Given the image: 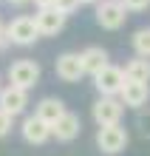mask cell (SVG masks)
Segmentation results:
<instances>
[{
    "label": "cell",
    "mask_w": 150,
    "mask_h": 156,
    "mask_svg": "<svg viewBox=\"0 0 150 156\" xmlns=\"http://www.w3.org/2000/svg\"><path fill=\"white\" fill-rule=\"evenodd\" d=\"M65 111H68V108H65L62 99H57V97H45V99H40V102H37V111H34V114L40 116V119H45L48 125H54Z\"/></svg>",
    "instance_id": "cell-14"
},
{
    "label": "cell",
    "mask_w": 150,
    "mask_h": 156,
    "mask_svg": "<svg viewBox=\"0 0 150 156\" xmlns=\"http://www.w3.org/2000/svg\"><path fill=\"white\" fill-rule=\"evenodd\" d=\"M54 71H57V77L62 82H79L82 77H85V66H82V54L77 51H65L57 57V62H54Z\"/></svg>",
    "instance_id": "cell-7"
},
{
    "label": "cell",
    "mask_w": 150,
    "mask_h": 156,
    "mask_svg": "<svg viewBox=\"0 0 150 156\" xmlns=\"http://www.w3.org/2000/svg\"><path fill=\"white\" fill-rule=\"evenodd\" d=\"M82 6V0H54V9H60L62 14H74Z\"/></svg>",
    "instance_id": "cell-19"
},
{
    "label": "cell",
    "mask_w": 150,
    "mask_h": 156,
    "mask_svg": "<svg viewBox=\"0 0 150 156\" xmlns=\"http://www.w3.org/2000/svg\"><path fill=\"white\" fill-rule=\"evenodd\" d=\"M99 0H82V6H96Z\"/></svg>",
    "instance_id": "cell-24"
},
{
    "label": "cell",
    "mask_w": 150,
    "mask_h": 156,
    "mask_svg": "<svg viewBox=\"0 0 150 156\" xmlns=\"http://www.w3.org/2000/svg\"><path fill=\"white\" fill-rule=\"evenodd\" d=\"M26 105H29V91L17 88V85H12V82H6L3 91H0V108L9 111L12 116H20L26 111Z\"/></svg>",
    "instance_id": "cell-10"
},
{
    "label": "cell",
    "mask_w": 150,
    "mask_h": 156,
    "mask_svg": "<svg viewBox=\"0 0 150 156\" xmlns=\"http://www.w3.org/2000/svg\"><path fill=\"white\" fill-rule=\"evenodd\" d=\"M96 26L99 29H105V31H119L122 26H125L127 20V6L122 3V0H99L96 3Z\"/></svg>",
    "instance_id": "cell-2"
},
{
    "label": "cell",
    "mask_w": 150,
    "mask_h": 156,
    "mask_svg": "<svg viewBox=\"0 0 150 156\" xmlns=\"http://www.w3.org/2000/svg\"><path fill=\"white\" fill-rule=\"evenodd\" d=\"M34 20H37V26H40V34H43V37H57V34L65 29L68 14H62L60 9L48 6V9H37V12H34Z\"/></svg>",
    "instance_id": "cell-8"
},
{
    "label": "cell",
    "mask_w": 150,
    "mask_h": 156,
    "mask_svg": "<svg viewBox=\"0 0 150 156\" xmlns=\"http://www.w3.org/2000/svg\"><path fill=\"white\" fill-rule=\"evenodd\" d=\"M0 91H3V80H0Z\"/></svg>",
    "instance_id": "cell-25"
},
{
    "label": "cell",
    "mask_w": 150,
    "mask_h": 156,
    "mask_svg": "<svg viewBox=\"0 0 150 156\" xmlns=\"http://www.w3.org/2000/svg\"><path fill=\"white\" fill-rule=\"evenodd\" d=\"M34 6L37 9H48V6H54V0H34Z\"/></svg>",
    "instance_id": "cell-22"
},
{
    "label": "cell",
    "mask_w": 150,
    "mask_h": 156,
    "mask_svg": "<svg viewBox=\"0 0 150 156\" xmlns=\"http://www.w3.org/2000/svg\"><path fill=\"white\" fill-rule=\"evenodd\" d=\"M40 77H43L40 62H34L29 57L14 60L12 66H9V71H6V80L12 82V85H17V88H26V91H31L37 82H40Z\"/></svg>",
    "instance_id": "cell-1"
},
{
    "label": "cell",
    "mask_w": 150,
    "mask_h": 156,
    "mask_svg": "<svg viewBox=\"0 0 150 156\" xmlns=\"http://www.w3.org/2000/svg\"><path fill=\"white\" fill-rule=\"evenodd\" d=\"M51 128H54V139L57 142H74L79 136V131H82V122H79V116L74 111H65Z\"/></svg>",
    "instance_id": "cell-12"
},
{
    "label": "cell",
    "mask_w": 150,
    "mask_h": 156,
    "mask_svg": "<svg viewBox=\"0 0 150 156\" xmlns=\"http://www.w3.org/2000/svg\"><path fill=\"white\" fill-rule=\"evenodd\" d=\"M119 99L125 102V108H133V111H139V108H147L150 102V82H133L127 80L125 88H122Z\"/></svg>",
    "instance_id": "cell-11"
},
{
    "label": "cell",
    "mask_w": 150,
    "mask_h": 156,
    "mask_svg": "<svg viewBox=\"0 0 150 156\" xmlns=\"http://www.w3.org/2000/svg\"><path fill=\"white\" fill-rule=\"evenodd\" d=\"M9 37H12V45H23L26 48V45H34L43 34H40V26H37V20L31 14H20L9 23Z\"/></svg>",
    "instance_id": "cell-5"
},
{
    "label": "cell",
    "mask_w": 150,
    "mask_h": 156,
    "mask_svg": "<svg viewBox=\"0 0 150 156\" xmlns=\"http://www.w3.org/2000/svg\"><path fill=\"white\" fill-rule=\"evenodd\" d=\"M6 45H12V37H9V26H3V29H0V51H3Z\"/></svg>",
    "instance_id": "cell-21"
},
{
    "label": "cell",
    "mask_w": 150,
    "mask_h": 156,
    "mask_svg": "<svg viewBox=\"0 0 150 156\" xmlns=\"http://www.w3.org/2000/svg\"><path fill=\"white\" fill-rule=\"evenodd\" d=\"M127 142H130V136H127L125 128H122V122L119 125H102L99 131H96V148L105 156L122 153V151L127 148Z\"/></svg>",
    "instance_id": "cell-3"
},
{
    "label": "cell",
    "mask_w": 150,
    "mask_h": 156,
    "mask_svg": "<svg viewBox=\"0 0 150 156\" xmlns=\"http://www.w3.org/2000/svg\"><path fill=\"white\" fill-rule=\"evenodd\" d=\"M125 82H127L125 68H119V66L110 62V66H105L96 77H93V88H96L99 97H119L122 88H125Z\"/></svg>",
    "instance_id": "cell-4"
},
{
    "label": "cell",
    "mask_w": 150,
    "mask_h": 156,
    "mask_svg": "<svg viewBox=\"0 0 150 156\" xmlns=\"http://www.w3.org/2000/svg\"><path fill=\"white\" fill-rule=\"evenodd\" d=\"M125 77L133 82H150V57H136L125 62Z\"/></svg>",
    "instance_id": "cell-15"
},
{
    "label": "cell",
    "mask_w": 150,
    "mask_h": 156,
    "mask_svg": "<svg viewBox=\"0 0 150 156\" xmlns=\"http://www.w3.org/2000/svg\"><path fill=\"white\" fill-rule=\"evenodd\" d=\"M20 133H23V139L29 142V145H45L54 136V128L45 122V119H40V116H26L23 119V125H20Z\"/></svg>",
    "instance_id": "cell-9"
},
{
    "label": "cell",
    "mask_w": 150,
    "mask_h": 156,
    "mask_svg": "<svg viewBox=\"0 0 150 156\" xmlns=\"http://www.w3.org/2000/svg\"><path fill=\"white\" fill-rule=\"evenodd\" d=\"M0 29H3V20H0Z\"/></svg>",
    "instance_id": "cell-26"
},
{
    "label": "cell",
    "mask_w": 150,
    "mask_h": 156,
    "mask_svg": "<svg viewBox=\"0 0 150 156\" xmlns=\"http://www.w3.org/2000/svg\"><path fill=\"white\" fill-rule=\"evenodd\" d=\"M122 114H125V102L119 97H99L91 108V116L99 128L102 125H119L122 122Z\"/></svg>",
    "instance_id": "cell-6"
},
{
    "label": "cell",
    "mask_w": 150,
    "mask_h": 156,
    "mask_svg": "<svg viewBox=\"0 0 150 156\" xmlns=\"http://www.w3.org/2000/svg\"><path fill=\"white\" fill-rule=\"evenodd\" d=\"M130 45H133V51L139 54V57H150V26L136 29L133 37H130Z\"/></svg>",
    "instance_id": "cell-16"
},
{
    "label": "cell",
    "mask_w": 150,
    "mask_h": 156,
    "mask_svg": "<svg viewBox=\"0 0 150 156\" xmlns=\"http://www.w3.org/2000/svg\"><path fill=\"white\" fill-rule=\"evenodd\" d=\"M12 128H14V116L9 114V111H3V108H0V139L12 133Z\"/></svg>",
    "instance_id": "cell-18"
},
{
    "label": "cell",
    "mask_w": 150,
    "mask_h": 156,
    "mask_svg": "<svg viewBox=\"0 0 150 156\" xmlns=\"http://www.w3.org/2000/svg\"><path fill=\"white\" fill-rule=\"evenodd\" d=\"M9 3H12V6H17V9H20V6H26V3H34V0H9Z\"/></svg>",
    "instance_id": "cell-23"
},
{
    "label": "cell",
    "mask_w": 150,
    "mask_h": 156,
    "mask_svg": "<svg viewBox=\"0 0 150 156\" xmlns=\"http://www.w3.org/2000/svg\"><path fill=\"white\" fill-rule=\"evenodd\" d=\"M127 6V12H147L150 9V0H122Z\"/></svg>",
    "instance_id": "cell-20"
},
{
    "label": "cell",
    "mask_w": 150,
    "mask_h": 156,
    "mask_svg": "<svg viewBox=\"0 0 150 156\" xmlns=\"http://www.w3.org/2000/svg\"><path fill=\"white\" fill-rule=\"evenodd\" d=\"M136 128H139V136L150 139V105L136 111Z\"/></svg>",
    "instance_id": "cell-17"
},
{
    "label": "cell",
    "mask_w": 150,
    "mask_h": 156,
    "mask_svg": "<svg viewBox=\"0 0 150 156\" xmlns=\"http://www.w3.org/2000/svg\"><path fill=\"white\" fill-rule=\"evenodd\" d=\"M82 66H85V74L88 77H96L105 66H110V54L102 48V45H88V48H82Z\"/></svg>",
    "instance_id": "cell-13"
}]
</instances>
